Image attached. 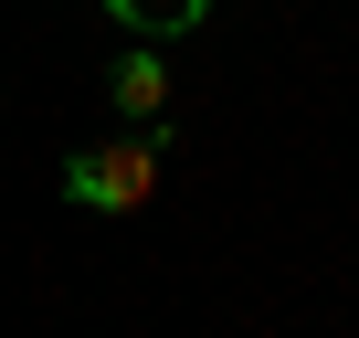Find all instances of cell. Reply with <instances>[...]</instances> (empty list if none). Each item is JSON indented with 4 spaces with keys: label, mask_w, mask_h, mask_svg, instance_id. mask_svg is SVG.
<instances>
[{
    "label": "cell",
    "mask_w": 359,
    "mask_h": 338,
    "mask_svg": "<svg viewBox=\"0 0 359 338\" xmlns=\"http://www.w3.org/2000/svg\"><path fill=\"white\" fill-rule=\"evenodd\" d=\"M106 95H116V106H127V116H137V127H148V116H158V106H169V64H158V53H148V43H137V53H127V64H116V74H106Z\"/></svg>",
    "instance_id": "obj_2"
},
{
    "label": "cell",
    "mask_w": 359,
    "mask_h": 338,
    "mask_svg": "<svg viewBox=\"0 0 359 338\" xmlns=\"http://www.w3.org/2000/svg\"><path fill=\"white\" fill-rule=\"evenodd\" d=\"M106 11H116L137 43H158V32H191V22L212 11V0H106Z\"/></svg>",
    "instance_id": "obj_3"
},
{
    "label": "cell",
    "mask_w": 359,
    "mask_h": 338,
    "mask_svg": "<svg viewBox=\"0 0 359 338\" xmlns=\"http://www.w3.org/2000/svg\"><path fill=\"white\" fill-rule=\"evenodd\" d=\"M64 191H74L85 212H137V201L158 191V137L137 127V137H106V148H85V158L64 169Z\"/></svg>",
    "instance_id": "obj_1"
}]
</instances>
